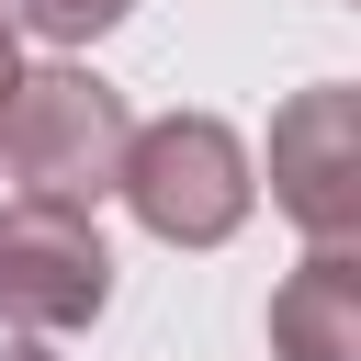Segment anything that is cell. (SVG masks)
<instances>
[{"mask_svg":"<svg viewBox=\"0 0 361 361\" xmlns=\"http://www.w3.org/2000/svg\"><path fill=\"white\" fill-rule=\"evenodd\" d=\"M0 361H56V350H45V338H11V327H0Z\"/></svg>","mask_w":361,"mask_h":361,"instance_id":"cell-8","label":"cell"},{"mask_svg":"<svg viewBox=\"0 0 361 361\" xmlns=\"http://www.w3.org/2000/svg\"><path fill=\"white\" fill-rule=\"evenodd\" d=\"M124 214L158 237V248H226L248 214H259V158L226 113H158L124 135Z\"/></svg>","mask_w":361,"mask_h":361,"instance_id":"cell-2","label":"cell"},{"mask_svg":"<svg viewBox=\"0 0 361 361\" xmlns=\"http://www.w3.org/2000/svg\"><path fill=\"white\" fill-rule=\"evenodd\" d=\"M11 79H23V45H11V11H0V102H11Z\"/></svg>","mask_w":361,"mask_h":361,"instance_id":"cell-7","label":"cell"},{"mask_svg":"<svg viewBox=\"0 0 361 361\" xmlns=\"http://www.w3.org/2000/svg\"><path fill=\"white\" fill-rule=\"evenodd\" d=\"M124 135H135L124 90L90 79L79 56L23 68L11 102H0V169H11V192H23L34 214H90V203L124 180Z\"/></svg>","mask_w":361,"mask_h":361,"instance_id":"cell-1","label":"cell"},{"mask_svg":"<svg viewBox=\"0 0 361 361\" xmlns=\"http://www.w3.org/2000/svg\"><path fill=\"white\" fill-rule=\"evenodd\" d=\"M113 305V248L90 214H0V327L11 338H68Z\"/></svg>","mask_w":361,"mask_h":361,"instance_id":"cell-4","label":"cell"},{"mask_svg":"<svg viewBox=\"0 0 361 361\" xmlns=\"http://www.w3.org/2000/svg\"><path fill=\"white\" fill-rule=\"evenodd\" d=\"M271 203L305 226V248H361V90L316 79L271 113Z\"/></svg>","mask_w":361,"mask_h":361,"instance_id":"cell-3","label":"cell"},{"mask_svg":"<svg viewBox=\"0 0 361 361\" xmlns=\"http://www.w3.org/2000/svg\"><path fill=\"white\" fill-rule=\"evenodd\" d=\"M282 361H361V248H305L271 293Z\"/></svg>","mask_w":361,"mask_h":361,"instance_id":"cell-5","label":"cell"},{"mask_svg":"<svg viewBox=\"0 0 361 361\" xmlns=\"http://www.w3.org/2000/svg\"><path fill=\"white\" fill-rule=\"evenodd\" d=\"M0 11H11V23H34L45 45H90V34H113L135 0H0Z\"/></svg>","mask_w":361,"mask_h":361,"instance_id":"cell-6","label":"cell"}]
</instances>
